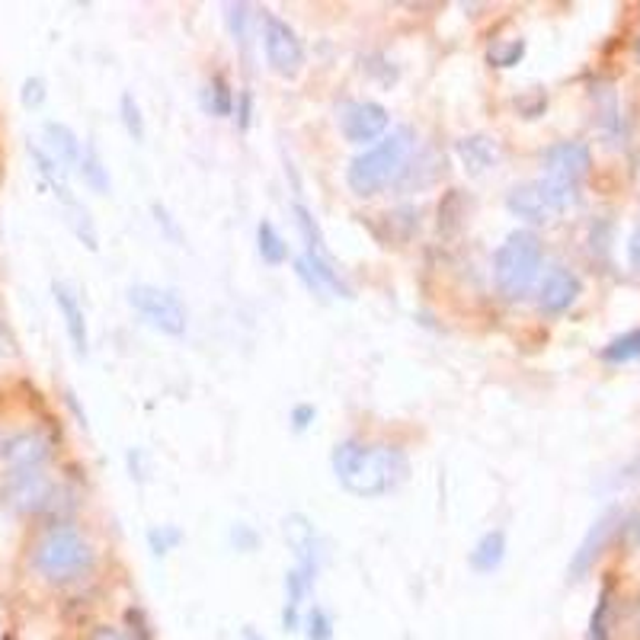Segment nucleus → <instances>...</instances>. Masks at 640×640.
<instances>
[{
	"instance_id": "f257e3e1",
	"label": "nucleus",
	"mask_w": 640,
	"mask_h": 640,
	"mask_svg": "<svg viewBox=\"0 0 640 640\" xmlns=\"http://www.w3.org/2000/svg\"><path fill=\"white\" fill-rule=\"evenodd\" d=\"M330 465H333L340 487L359 499H375V496L398 491L407 481L410 471L407 455L398 445L362 442V438L337 442Z\"/></svg>"
},
{
	"instance_id": "f03ea898",
	"label": "nucleus",
	"mask_w": 640,
	"mask_h": 640,
	"mask_svg": "<svg viewBox=\"0 0 640 640\" xmlns=\"http://www.w3.org/2000/svg\"><path fill=\"white\" fill-rule=\"evenodd\" d=\"M416 147V135L410 125H398L394 132H388L379 145L365 147L362 154H355L347 167V183L355 196H379L391 183H398L407 174V161Z\"/></svg>"
},
{
	"instance_id": "7ed1b4c3",
	"label": "nucleus",
	"mask_w": 640,
	"mask_h": 640,
	"mask_svg": "<svg viewBox=\"0 0 640 640\" xmlns=\"http://www.w3.org/2000/svg\"><path fill=\"white\" fill-rule=\"evenodd\" d=\"M32 570L49 582L84 580L96 567V551L87 538L71 525H52L32 545Z\"/></svg>"
},
{
	"instance_id": "20e7f679",
	"label": "nucleus",
	"mask_w": 640,
	"mask_h": 640,
	"mask_svg": "<svg viewBox=\"0 0 640 640\" xmlns=\"http://www.w3.org/2000/svg\"><path fill=\"white\" fill-rule=\"evenodd\" d=\"M545 260V247L538 240V234L513 231L499 250L494 254V282L496 291L509 301L523 298L531 289V282L538 279V269Z\"/></svg>"
},
{
	"instance_id": "39448f33",
	"label": "nucleus",
	"mask_w": 640,
	"mask_h": 640,
	"mask_svg": "<svg viewBox=\"0 0 640 640\" xmlns=\"http://www.w3.org/2000/svg\"><path fill=\"white\" fill-rule=\"evenodd\" d=\"M580 199V186H570V183H560V179H535V183H523L516 186L509 196H506V208L531 225H545L551 221L554 215L567 211L570 205H577Z\"/></svg>"
},
{
	"instance_id": "423d86ee",
	"label": "nucleus",
	"mask_w": 640,
	"mask_h": 640,
	"mask_svg": "<svg viewBox=\"0 0 640 640\" xmlns=\"http://www.w3.org/2000/svg\"><path fill=\"white\" fill-rule=\"evenodd\" d=\"M128 304H132L151 327H157V330L167 333V337H183L186 327H189V311H186V304H183L171 289L138 282V286L128 289Z\"/></svg>"
},
{
	"instance_id": "0eeeda50",
	"label": "nucleus",
	"mask_w": 640,
	"mask_h": 640,
	"mask_svg": "<svg viewBox=\"0 0 640 640\" xmlns=\"http://www.w3.org/2000/svg\"><path fill=\"white\" fill-rule=\"evenodd\" d=\"M262 52H266L269 68L282 78H295L304 68V45H301L298 32L272 13L262 17Z\"/></svg>"
},
{
	"instance_id": "6e6552de",
	"label": "nucleus",
	"mask_w": 640,
	"mask_h": 640,
	"mask_svg": "<svg viewBox=\"0 0 640 640\" xmlns=\"http://www.w3.org/2000/svg\"><path fill=\"white\" fill-rule=\"evenodd\" d=\"M7 503L20 513H52L59 506L61 487L39 467V471H27L7 481Z\"/></svg>"
},
{
	"instance_id": "1a4fd4ad",
	"label": "nucleus",
	"mask_w": 640,
	"mask_h": 640,
	"mask_svg": "<svg viewBox=\"0 0 640 640\" xmlns=\"http://www.w3.org/2000/svg\"><path fill=\"white\" fill-rule=\"evenodd\" d=\"M49 455H52V438L39 433V430L3 438L0 442V474L17 477V474H27V471H39Z\"/></svg>"
},
{
	"instance_id": "9d476101",
	"label": "nucleus",
	"mask_w": 640,
	"mask_h": 640,
	"mask_svg": "<svg viewBox=\"0 0 640 640\" xmlns=\"http://www.w3.org/2000/svg\"><path fill=\"white\" fill-rule=\"evenodd\" d=\"M388 125H391V116L381 103H372V100H355V103H347L343 113H340V128L347 135V142L352 145H379L381 138L388 135Z\"/></svg>"
},
{
	"instance_id": "9b49d317",
	"label": "nucleus",
	"mask_w": 640,
	"mask_h": 640,
	"mask_svg": "<svg viewBox=\"0 0 640 640\" xmlns=\"http://www.w3.org/2000/svg\"><path fill=\"white\" fill-rule=\"evenodd\" d=\"M541 164H545V176L570 183V186H580L586 174H589V167H592V154L580 142H557V145L545 151Z\"/></svg>"
},
{
	"instance_id": "f8f14e48",
	"label": "nucleus",
	"mask_w": 640,
	"mask_h": 640,
	"mask_svg": "<svg viewBox=\"0 0 640 640\" xmlns=\"http://www.w3.org/2000/svg\"><path fill=\"white\" fill-rule=\"evenodd\" d=\"M582 282L577 272L564 269V266H554L551 272L545 276L541 289H538V308L545 314H564L574 308V301L580 298Z\"/></svg>"
},
{
	"instance_id": "ddd939ff",
	"label": "nucleus",
	"mask_w": 640,
	"mask_h": 640,
	"mask_svg": "<svg viewBox=\"0 0 640 640\" xmlns=\"http://www.w3.org/2000/svg\"><path fill=\"white\" fill-rule=\"evenodd\" d=\"M618 528V513L611 509V513H606L602 519H596L592 523V528L586 531V538L580 541V548H577V554H574V560H570V580H582L589 570H592V564L599 560V554L606 551V545H609L611 531Z\"/></svg>"
},
{
	"instance_id": "4468645a",
	"label": "nucleus",
	"mask_w": 640,
	"mask_h": 640,
	"mask_svg": "<svg viewBox=\"0 0 640 640\" xmlns=\"http://www.w3.org/2000/svg\"><path fill=\"white\" fill-rule=\"evenodd\" d=\"M282 531H286L289 548L298 557V567L304 574L318 577V528H314V523L304 513H289L282 523Z\"/></svg>"
},
{
	"instance_id": "2eb2a0df",
	"label": "nucleus",
	"mask_w": 640,
	"mask_h": 640,
	"mask_svg": "<svg viewBox=\"0 0 640 640\" xmlns=\"http://www.w3.org/2000/svg\"><path fill=\"white\" fill-rule=\"evenodd\" d=\"M52 295H55V304H59V314L64 320V330H68V340L78 355H87L90 352V327L87 314H84V304L78 301V295L68 289L64 282H55L52 286Z\"/></svg>"
},
{
	"instance_id": "dca6fc26",
	"label": "nucleus",
	"mask_w": 640,
	"mask_h": 640,
	"mask_svg": "<svg viewBox=\"0 0 640 640\" xmlns=\"http://www.w3.org/2000/svg\"><path fill=\"white\" fill-rule=\"evenodd\" d=\"M42 147L59 161L68 174L81 167L84 145H81V138L74 135L71 125H64V122H45V125H42Z\"/></svg>"
},
{
	"instance_id": "f3484780",
	"label": "nucleus",
	"mask_w": 640,
	"mask_h": 640,
	"mask_svg": "<svg viewBox=\"0 0 640 640\" xmlns=\"http://www.w3.org/2000/svg\"><path fill=\"white\" fill-rule=\"evenodd\" d=\"M30 157H32V164H35V174L45 179V186L52 189V196H55L64 208L78 203V199H74V193H71V183H68V171L61 167L59 161H55L45 147L32 145L30 142Z\"/></svg>"
},
{
	"instance_id": "a211bd4d",
	"label": "nucleus",
	"mask_w": 640,
	"mask_h": 640,
	"mask_svg": "<svg viewBox=\"0 0 640 640\" xmlns=\"http://www.w3.org/2000/svg\"><path fill=\"white\" fill-rule=\"evenodd\" d=\"M311 589H314V577L304 574L301 567L286 574V609H282L286 631H301V621H304L301 609H304V599L311 596Z\"/></svg>"
},
{
	"instance_id": "6ab92c4d",
	"label": "nucleus",
	"mask_w": 640,
	"mask_h": 640,
	"mask_svg": "<svg viewBox=\"0 0 640 640\" xmlns=\"http://www.w3.org/2000/svg\"><path fill=\"white\" fill-rule=\"evenodd\" d=\"M455 151H458L467 174H484V171L496 167V161H499V145L491 135H467L458 142Z\"/></svg>"
},
{
	"instance_id": "aec40b11",
	"label": "nucleus",
	"mask_w": 640,
	"mask_h": 640,
	"mask_svg": "<svg viewBox=\"0 0 640 640\" xmlns=\"http://www.w3.org/2000/svg\"><path fill=\"white\" fill-rule=\"evenodd\" d=\"M503 560H506V531L494 528V531L481 535V541L471 551V567L477 574H494Z\"/></svg>"
},
{
	"instance_id": "412c9836",
	"label": "nucleus",
	"mask_w": 640,
	"mask_h": 640,
	"mask_svg": "<svg viewBox=\"0 0 640 640\" xmlns=\"http://www.w3.org/2000/svg\"><path fill=\"white\" fill-rule=\"evenodd\" d=\"M203 110L215 118H228L234 113V90L221 74H215L203 87Z\"/></svg>"
},
{
	"instance_id": "4be33fe9",
	"label": "nucleus",
	"mask_w": 640,
	"mask_h": 640,
	"mask_svg": "<svg viewBox=\"0 0 640 640\" xmlns=\"http://www.w3.org/2000/svg\"><path fill=\"white\" fill-rule=\"evenodd\" d=\"M78 174H81V179L87 183L93 193H100V196H106V193L113 189L110 171H106V164H103L100 151H96L93 145H84V157H81V167H78Z\"/></svg>"
},
{
	"instance_id": "5701e85b",
	"label": "nucleus",
	"mask_w": 640,
	"mask_h": 640,
	"mask_svg": "<svg viewBox=\"0 0 640 640\" xmlns=\"http://www.w3.org/2000/svg\"><path fill=\"white\" fill-rule=\"evenodd\" d=\"M257 250H260L262 262H269V266H282V262L289 260V244H286V237L276 231V225L266 221V218L257 225Z\"/></svg>"
},
{
	"instance_id": "b1692460",
	"label": "nucleus",
	"mask_w": 640,
	"mask_h": 640,
	"mask_svg": "<svg viewBox=\"0 0 640 640\" xmlns=\"http://www.w3.org/2000/svg\"><path fill=\"white\" fill-rule=\"evenodd\" d=\"M291 211H295V221H298V231L304 237V250L308 254H318V257H330V250H327V240H323V234H320V225L314 221V215H311V208L301 203L291 205ZM333 260V257H330Z\"/></svg>"
},
{
	"instance_id": "393cba45",
	"label": "nucleus",
	"mask_w": 640,
	"mask_h": 640,
	"mask_svg": "<svg viewBox=\"0 0 640 640\" xmlns=\"http://www.w3.org/2000/svg\"><path fill=\"white\" fill-rule=\"evenodd\" d=\"M225 17H228V30H231L234 42L247 52L250 35H254V7L250 3H228Z\"/></svg>"
},
{
	"instance_id": "a878e982",
	"label": "nucleus",
	"mask_w": 640,
	"mask_h": 640,
	"mask_svg": "<svg viewBox=\"0 0 640 640\" xmlns=\"http://www.w3.org/2000/svg\"><path fill=\"white\" fill-rule=\"evenodd\" d=\"M64 211H68V225H71V231L78 234V240H81L87 250H96V247H100V237H96V225H93L87 208L81 203H74L68 205Z\"/></svg>"
},
{
	"instance_id": "bb28decb",
	"label": "nucleus",
	"mask_w": 640,
	"mask_h": 640,
	"mask_svg": "<svg viewBox=\"0 0 640 640\" xmlns=\"http://www.w3.org/2000/svg\"><path fill=\"white\" fill-rule=\"evenodd\" d=\"M118 113H122V125H125V132L132 135V142H145V116H142V106H138V100L125 90L122 96H118Z\"/></svg>"
},
{
	"instance_id": "cd10ccee",
	"label": "nucleus",
	"mask_w": 640,
	"mask_h": 640,
	"mask_svg": "<svg viewBox=\"0 0 640 640\" xmlns=\"http://www.w3.org/2000/svg\"><path fill=\"white\" fill-rule=\"evenodd\" d=\"M602 359L611 365H621V362H634L640 359V330H631L618 340H611L609 347L602 350Z\"/></svg>"
},
{
	"instance_id": "c85d7f7f",
	"label": "nucleus",
	"mask_w": 640,
	"mask_h": 640,
	"mask_svg": "<svg viewBox=\"0 0 640 640\" xmlns=\"http://www.w3.org/2000/svg\"><path fill=\"white\" fill-rule=\"evenodd\" d=\"M589 640H611V589L599 592V602L589 618Z\"/></svg>"
},
{
	"instance_id": "c756f323",
	"label": "nucleus",
	"mask_w": 640,
	"mask_h": 640,
	"mask_svg": "<svg viewBox=\"0 0 640 640\" xmlns=\"http://www.w3.org/2000/svg\"><path fill=\"white\" fill-rule=\"evenodd\" d=\"M301 628H304V638L308 640H333V618H330V611L320 609V606L304 611Z\"/></svg>"
},
{
	"instance_id": "7c9ffc66",
	"label": "nucleus",
	"mask_w": 640,
	"mask_h": 640,
	"mask_svg": "<svg viewBox=\"0 0 640 640\" xmlns=\"http://www.w3.org/2000/svg\"><path fill=\"white\" fill-rule=\"evenodd\" d=\"M179 541H183V531H179L176 525H154V528L147 531V545H151L154 554L174 551Z\"/></svg>"
},
{
	"instance_id": "2f4dec72",
	"label": "nucleus",
	"mask_w": 640,
	"mask_h": 640,
	"mask_svg": "<svg viewBox=\"0 0 640 640\" xmlns=\"http://www.w3.org/2000/svg\"><path fill=\"white\" fill-rule=\"evenodd\" d=\"M523 55H525V42L523 39H513L509 45L494 49V52H491V61H494L496 68H513V64H519Z\"/></svg>"
},
{
	"instance_id": "473e14b6",
	"label": "nucleus",
	"mask_w": 640,
	"mask_h": 640,
	"mask_svg": "<svg viewBox=\"0 0 640 640\" xmlns=\"http://www.w3.org/2000/svg\"><path fill=\"white\" fill-rule=\"evenodd\" d=\"M20 100H23V106H27V110H39V106L45 103V81H42V78H30V81H23Z\"/></svg>"
},
{
	"instance_id": "72a5a7b5",
	"label": "nucleus",
	"mask_w": 640,
	"mask_h": 640,
	"mask_svg": "<svg viewBox=\"0 0 640 640\" xmlns=\"http://www.w3.org/2000/svg\"><path fill=\"white\" fill-rule=\"evenodd\" d=\"M250 122H254V93H250V90H240V93H237V125L247 132Z\"/></svg>"
},
{
	"instance_id": "f704fd0d",
	"label": "nucleus",
	"mask_w": 640,
	"mask_h": 640,
	"mask_svg": "<svg viewBox=\"0 0 640 640\" xmlns=\"http://www.w3.org/2000/svg\"><path fill=\"white\" fill-rule=\"evenodd\" d=\"M231 541L237 545V551H254L257 548V531L247 528L244 523H237L231 528Z\"/></svg>"
},
{
	"instance_id": "c9c22d12",
	"label": "nucleus",
	"mask_w": 640,
	"mask_h": 640,
	"mask_svg": "<svg viewBox=\"0 0 640 640\" xmlns=\"http://www.w3.org/2000/svg\"><path fill=\"white\" fill-rule=\"evenodd\" d=\"M314 416H318V407H314V404H298V407L291 410V426L301 433V430H308V426L314 423Z\"/></svg>"
},
{
	"instance_id": "e433bc0d",
	"label": "nucleus",
	"mask_w": 640,
	"mask_h": 640,
	"mask_svg": "<svg viewBox=\"0 0 640 640\" xmlns=\"http://www.w3.org/2000/svg\"><path fill=\"white\" fill-rule=\"evenodd\" d=\"M621 528V538H624V545H631V548H640V509L634 516H628L624 525H618Z\"/></svg>"
},
{
	"instance_id": "4c0bfd02",
	"label": "nucleus",
	"mask_w": 640,
	"mask_h": 640,
	"mask_svg": "<svg viewBox=\"0 0 640 640\" xmlns=\"http://www.w3.org/2000/svg\"><path fill=\"white\" fill-rule=\"evenodd\" d=\"M90 640H135V638H132V631H122V628H113V624H100V628H93Z\"/></svg>"
},
{
	"instance_id": "58836bf2",
	"label": "nucleus",
	"mask_w": 640,
	"mask_h": 640,
	"mask_svg": "<svg viewBox=\"0 0 640 640\" xmlns=\"http://www.w3.org/2000/svg\"><path fill=\"white\" fill-rule=\"evenodd\" d=\"M628 260H631V266L640 272V228L631 234V240H628Z\"/></svg>"
},
{
	"instance_id": "ea45409f",
	"label": "nucleus",
	"mask_w": 640,
	"mask_h": 640,
	"mask_svg": "<svg viewBox=\"0 0 640 640\" xmlns=\"http://www.w3.org/2000/svg\"><path fill=\"white\" fill-rule=\"evenodd\" d=\"M7 352H13V340H10V333H7V327L0 323V359H3Z\"/></svg>"
},
{
	"instance_id": "a19ab883",
	"label": "nucleus",
	"mask_w": 640,
	"mask_h": 640,
	"mask_svg": "<svg viewBox=\"0 0 640 640\" xmlns=\"http://www.w3.org/2000/svg\"><path fill=\"white\" fill-rule=\"evenodd\" d=\"M244 640H262V638L254 631V628H247V631H244Z\"/></svg>"
},
{
	"instance_id": "79ce46f5",
	"label": "nucleus",
	"mask_w": 640,
	"mask_h": 640,
	"mask_svg": "<svg viewBox=\"0 0 640 640\" xmlns=\"http://www.w3.org/2000/svg\"><path fill=\"white\" fill-rule=\"evenodd\" d=\"M634 624H638V631H640V599H638V606H634Z\"/></svg>"
}]
</instances>
